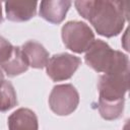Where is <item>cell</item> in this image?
I'll use <instances>...</instances> for the list:
<instances>
[{
  "label": "cell",
  "mask_w": 130,
  "mask_h": 130,
  "mask_svg": "<svg viewBox=\"0 0 130 130\" xmlns=\"http://www.w3.org/2000/svg\"><path fill=\"white\" fill-rule=\"evenodd\" d=\"M17 105L14 87L10 81L4 80L0 83V112H6Z\"/></svg>",
  "instance_id": "7c38bea8"
},
{
  "label": "cell",
  "mask_w": 130,
  "mask_h": 130,
  "mask_svg": "<svg viewBox=\"0 0 130 130\" xmlns=\"http://www.w3.org/2000/svg\"><path fill=\"white\" fill-rule=\"evenodd\" d=\"M61 36L66 48L78 54L86 52L94 41L92 29L85 22L78 20L66 22L62 26Z\"/></svg>",
  "instance_id": "277c9868"
},
{
  "label": "cell",
  "mask_w": 130,
  "mask_h": 130,
  "mask_svg": "<svg viewBox=\"0 0 130 130\" xmlns=\"http://www.w3.org/2000/svg\"><path fill=\"white\" fill-rule=\"evenodd\" d=\"M9 130H38V117L29 109L20 108L8 117Z\"/></svg>",
  "instance_id": "9c48e42d"
},
{
  "label": "cell",
  "mask_w": 130,
  "mask_h": 130,
  "mask_svg": "<svg viewBox=\"0 0 130 130\" xmlns=\"http://www.w3.org/2000/svg\"><path fill=\"white\" fill-rule=\"evenodd\" d=\"M78 13L87 19L96 32L106 38L118 36L128 19L127 3L110 0L75 1Z\"/></svg>",
  "instance_id": "6da1fadb"
},
{
  "label": "cell",
  "mask_w": 130,
  "mask_h": 130,
  "mask_svg": "<svg viewBox=\"0 0 130 130\" xmlns=\"http://www.w3.org/2000/svg\"><path fill=\"white\" fill-rule=\"evenodd\" d=\"M14 46L5 38L0 36V66L6 63L12 56Z\"/></svg>",
  "instance_id": "4fadbf2b"
},
{
  "label": "cell",
  "mask_w": 130,
  "mask_h": 130,
  "mask_svg": "<svg viewBox=\"0 0 130 130\" xmlns=\"http://www.w3.org/2000/svg\"><path fill=\"white\" fill-rule=\"evenodd\" d=\"M80 63L81 60L74 55L68 53L55 54L47 62V74L53 81L66 80L73 76Z\"/></svg>",
  "instance_id": "8992f818"
},
{
  "label": "cell",
  "mask_w": 130,
  "mask_h": 130,
  "mask_svg": "<svg viewBox=\"0 0 130 130\" xmlns=\"http://www.w3.org/2000/svg\"><path fill=\"white\" fill-rule=\"evenodd\" d=\"M38 2H18L8 1L5 2L6 17L10 21L23 22L32 18L37 13Z\"/></svg>",
  "instance_id": "ba28073f"
},
{
  "label": "cell",
  "mask_w": 130,
  "mask_h": 130,
  "mask_svg": "<svg viewBox=\"0 0 130 130\" xmlns=\"http://www.w3.org/2000/svg\"><path fill=\"white\" fill-rule=\"evenodd\" d=\"M71 4V1L68 0L42 1L40 4V16L51 23L59 24L64 20Z\"/></svg>",
  "instance_id": "52a82bcc"
},
{
  "label": "cell",
  "mask_w": 130,
  "mask_h": 130,
  "mask_svg": "<svg viewBox=\"0 0 130 130\" xmlns=\"http://www.w3.org/2000/svg\"><path fill=\"white\" fill-rule=\"evenodd\" d=\"M84 61L86 65L94 71L106 73L122 63L129 62V59L124 53L113 50L106 42L94 40L86 50Z\"/></svg>",
  "instance_id": "3957f363"
},
{
  "label": "cell",
  "mask_w": 130,
  "mask_h": 130,
  "mask_svg": "<svg viewBox=\"0 0 130 130\" xmlns=\"http://www.w3.org/2000/svg\"><path fill=\"white\" fill-rule=\"evenodd\" d=\"M1 67L9 77H14L25 72L28 69V63L22 53L21 48L14 47L12 56L6 63L1 65Z\"/></svg>",
  "instance_id": "8fae6325"
},
{
  "label": "cell",
  "mask_w": 130,
  "mask_h": 130,
  "mask_svg": "<svg viewBox=\"0 0 130 130\" xmlns=\"http://www.w3.org/2000/svg\"><path fill=\"white\" fill-rule=\"evenodd\" d=\"M21 50L28 66L36 69H42L47 65L49 52L42 44L36 41H27L21 46Z\"/></svg>",
  "instance_id": "30bf717a"
},
{
  "label": "cell",
  "mask_w": 130,
  "mask_h": 130,
  "mask_svg": "<svg viewBox=\"0 0 130 130\" xmlns=\"http://www.w3.org/2000/svg\"><path fill=\"white\" fill-rule=\"evenodd\" d=\"M129 63L116 66L100 76L98 82L99 102L125 103V94L128 90Z\"/></svg>",
  "instance_id": "7a4b0ae2"
},
{
  "label": "cell",
  "mask_w": 130,
  "mask_h": 130,
  "mask_svg": "<svg viewBox=\"0 0 130 130\" xmlns=\"http://www.w3.org/2000/svg\"><path fill=\"white\" fill-rule=\"evenodd\" d=\"M79 104V93L72 84H57L49 96L50 109L58 116L73 113Z\"/></svg>",
  "instance_id": "5b68a950"
},
{
  "label": "cell",
  "mask_w": 130,
  "mask_h": 130,
  "mask_svg": "<svg viewBox=\"0 0 130 130\" xmlns=\"http://www.w3.org/2000/svg\"><path fill=\"white\" fill-rule=\"evenodd\" d=\"M3 21V16H2V6H1V2H0V24Z\"/></svg>",
  "instance_id": "9a60e30c"
},
{
  "label": "cell",
  "mask_w": 130,
  "mask_h": 130,
  "mask_svg": "<svg viewBox=\"0 0 130 130\" xmlns=\"http://www.w3.org/2000/svg\"><path fill=\"white\" fill-rule=\"evenodd\" d=\"M4 80H5V79H4V74H3V71H2V69L0 68V83H2Z\"/></svg>",
  "instance_id": "5bb4252c"
}]
</instances>
